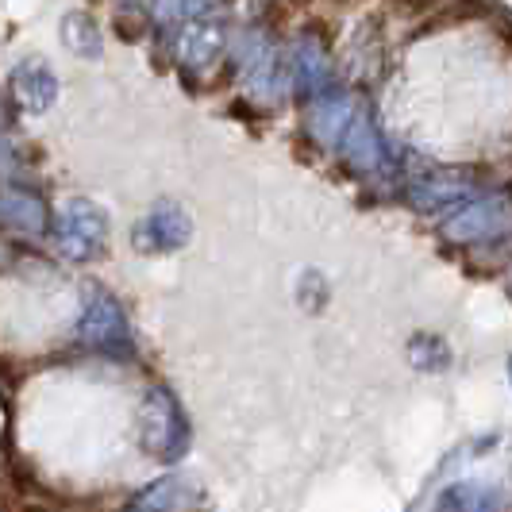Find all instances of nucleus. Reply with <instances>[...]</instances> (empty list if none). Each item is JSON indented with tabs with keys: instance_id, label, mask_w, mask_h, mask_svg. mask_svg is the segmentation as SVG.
Returning <instances> with one entry per match:
<instances>
[{
	"instance_id": "obj_2",
	"label": "nucleus",
	"mask_w": 512,
	"mask_h": 512,
	"mask_svg": "<svg viewBox=\"0 0 512 512\" xmlns=\"http://www.w3.org/2000/svg\"><path fill=\"white\" fill-rule=\"evenodd\" d=\"M443 0H393V12L397 16H428V12H439Z\"/></svg>"
},
{
	"instance_id": "obj_1",
	"label": "nucleus",
	"mask_w": 512,
	"mask_h": 512,
	"mask_svg": "<svg viewBox=\"0 0 512 512\" xmlns=\"http://www.w3.org/2000/svg\"><path fill=\"white\" fill-rule=\"evenodd\" d=\"M436 512H501V497L478 482H455L439 493Z\"/></svg>"
}]
</instances>
